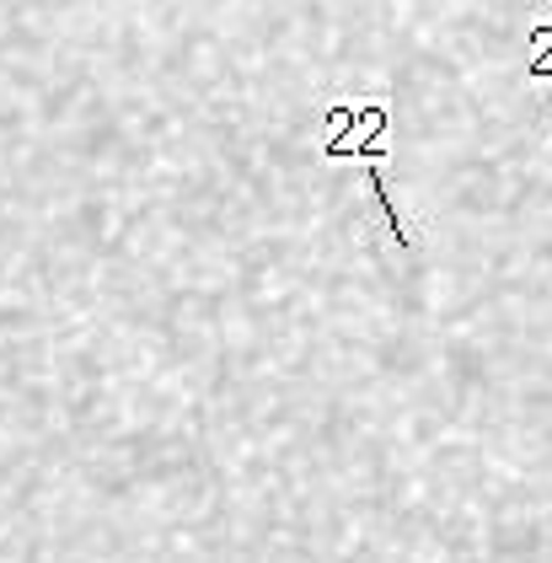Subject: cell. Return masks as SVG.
<instances>
[{"instance_id":"6da1fadb","label":"cell","mask_w":552,"mask_h":563,"mask_svg":"<svg viewBox=\"0 0 552 563\" xmlns=\"http://www.w3.org/2000/svg\"><path fill=\"white\" fill-rule=\"evenodd\" d=\"M371 194H376V205H382V216H386V225H391V236H397V247H402V253H413V236H408V231H402V220H397V205H391V194H386V183H382V173H376V167H371Z\"/></svg>"}]
</instances>
